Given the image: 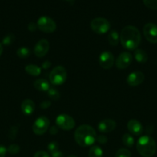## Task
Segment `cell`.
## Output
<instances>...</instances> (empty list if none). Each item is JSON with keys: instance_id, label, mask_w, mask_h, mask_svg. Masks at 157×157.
<instances>
[{"instance_id": "1", "label": "cell", "mask_w": 157, "mask_h": 157, "mask_svg": "<svg viewBox=\"0 0 157 157\" xmlns=\"http://www.w3.org/2000/svg\"><path fill=\"white\" fill-rule=\"evenodd\" d=\"M122 46L127 50H135L141 42V34L136 27L127 25L122 30L119 35Z\"/></svg>"}, {"instance_id": "2", "label": "cell", "mask_w": 157, "mask_h": 157, "mask_svg": "<svg viewBox=\"0 0 157 157\" xmlns=\"http://www.w3.org/2000/svg\"><path fill=\"white\" fill-rule=\"evenodd\" d=\"M75 142L82 147H89L96 140V133L94 128L87 124L79 126L74 134Z\"/></svg>"}, {"instance_id": "3", "label": "cell", "mask_w": 157, "mask_h": 157, "mask_svg": "<svg viewBox=\"0 0 157 157\" xmlns=\"http://www.w3.org/2000/svg\"><path fill=\"white\" fill-rule=\"evenodd\" d=\"M136 149L142 156L152 157L156 152V143L151 136H143L137 141Z\"/></svg>"}, {"instance_id": "4", "label": "cell", "mask_w": 157, "mask_h": 157, "mask_svg": "<svg viewBox=\"0 0 157 157\" xmlns=\"http://www.w3.org/2000/svg\"><path fill=\"white\" fill-rule=\"evenodd\" d=\"M67 78V71L62 66H56L49 74V81L53 85H62Z\"/></svg>"}, {"instance_id": "5", "label": "cell", "mask_w": 157, "mask_h": 157, "mask_svg": "<svg viewBox=\"0 0 157 157\" xmlns=\"http://www.w3.org/2000/svg\"><path fill=\"white\" fill-rule=\"evenodd\" d=\"M90 27L94 32L97 34H105L110 29L109 21L104 18H95L92 20Z\"/></svg>"}, {"instance_id": "6", "label": "cell", "mask_w": 157, "mask_h": 157, "mask_svg": "<svg viewBox=\"0 0 157 157\" xmlns=\"http://www.w3.org/2000/svg\"><path fill=\"white\" fill-rule=\"evenodd\" d=\"M37 27L45 33H52L56 29V24L55 21L47 16H42L37 21Z\"/></svg>"}, {"instance_id": "7", "label": "cell", "mask_w": 157, "mask_h": 157, "mask_svg": "<svg viewBox=\"0 0 157 157\" xmlns=\"http://www.w3.org/2000/svg\"><path fill=\"white\" fill-rule=\"evenodd\" d=\"M55 123L58 128L63 130H70L75 127V122L73 118L68 114H60L57 117Z\"/></svg>"}, {"instance_id": "8", "label": "cell", "mask_w": 157, "mask_h": 157, "mask_svg": "<svg viewBox=\"0 0 157 157\" xmlns=\"http://www.w3.org/2000/svg\"><path fill=\"white\" fill-rule=\"evenodd\" d=\"M49 127V120L46 117L41 116L37 118L32 125V130L36 135H42Z\"/></svg>"}, {"instance_id": "9", "label": "cell", "mask_w": 157, "mask_h": 157, "mask_svg": "<svg viewBox=\"0 0 157 157\" xmlns=\"http://www.w3.org/2000/svg\"><path fill=\"white\" fill-rule=\"evenodd\" d=\"M143 34L146 39L150 43H157V25L154 23H147L143 27Z\"/></svg>"}, {"instance_id": "10", "label": "cell", "mask_w": 157, "mask_h": 157, "mask_svg": "<svg viewBox=\"0 0 157 157\" xmlns=\"http://www.w3.org/2000/svg\"><path fill=\"white\" fill-rule=\"evenodd\" d=\"M99 65L104 69H110L115 63V58L110 52H103L99 58Z\"/></svg>"}, {"instance_id": "11", "label": "cell", "mask_w": 157, "mask_h": 157, "mask_svg": "<svg viewBox=\"0 0 157 157\" xmlns=\"http://www.w3.org/2000/svg\"><path fill=\"white\" fill-rule=\"evenodd\" d=\"M133 57L129 52H123L120 54L115 61V65L119 69H126L132 63Z\"/></svg>"}, {"instance_id": "12", "label": "cell", "mask_w": 157, "mask_h": 157, "mask_svg": "<svg viewBox=\"0 0 157 157\" xmlns=\"http://www.w3.org/2000/svg\"><path fill=\"white\" fill-rule=\"evenodd\" d=\"M49 49V43L48 40L41 39L35 44L34 47V53L38 58H42L47 54Z\"/></svg>"}, {"instance_id": "13", "label": "cell", "mask_w": 157, "mask_h": 157, "mask_svg": "<svg viewBox=\"0 0 157 157\" xmlns=\"http://www.w3.org/2000/svg\"><path fill=\"white\" fill-rule=\"evenodd\" d=\"M145 75L141 71H134L129 74L126 79V82L131 87H136L143 82Z\"/></svg>"}, {"instance_id": "14", "label": "cell", "mask_w": 157, "mask_h": 157, "mask_svg": "<svg viewBox=\"0 0 157 157\" xmlns=\"http://www.w3.org/2000/svg\"><path fill=\"white\" fill-rule=\"evenodd\" d=\"M116 127V123L111 119L103 120L100 121L98 124V130L99 131L103 133H107L109 132H112Z\"/></svg>"}, {"instance_id": "15", "label": "cell", "mask_w": 157, "mask_h": 157, "mask_svg": "<svg viewBox=\"0 0 157 157\" xmlns=\"http://www.w3.org/2000/svg\"><path fill=\"white\" fill-rule=\"evenodd\" d=\"M127 129L129 131V133L135 136H139L142 134L143 131V125L140 124L139 121L136 120H130L127 124Z\"/></svg>"}, {"instance_id": "16", "label": "cell", "mask_w": 157, "mask_h": 157, "mask_svg": "<svg viewBox=\"0 0 157 157\" xmlns=\"http://www.w3.org/2000/svg\"><path fill=\"white\" fill-rule=\"evenodd\" d=\"M35 108V104L32 100L30 99H26L23 101L22 103L21 109L22 113L25 115H31L34 112Z\"/></svg>"}, {"instance_id": "17", "label": "cell", "mask_w": 157, "mask_h": 157, "mask_svg": "<svg viewBox=\"0 0 157 157\" xmlns=\"http://www.w3.org/2000/svg\"><path fill=\"white\" fill-rule=\"evenodd\" d=\"M34 87L36 90L43 92L48 91L50 88L49 83L48 82V81H46V79H43V78H39V79H37L36 81H35Z\"/></svg>"}, {"instance_id": "18", "label": "cell", "mask_w": 157, "mask_h": 157, "mask_svg": "<svg viewBox=\"0 0 157 157\" xmlns=\"http://www.w3.org/2000/svg\"><path fill=\"white\" fill-rule=\"evenodd\" d=\"M134 58L139 63H146L148 60L147 53L144 50L136 48L134 52Z\"/></svg>"}, {"instance_id": "19", "label": "cell", "mask_w": 157, "mask_h": 157, "mask_svg": "<svg viewBox=\"0 0 157 157\" xmlns=\"http://www.w3.org/2000/svg\"><path fill=\"white\" fill-rule=\"evenodd\" d=\"M108 40H109V43L110 45L112 46H116L119 42V35L118 32L115 30H112L109 34V37H108Z\"/></svg>"}, {"instance_id": "20", "label": "cell", "mask_w": 157, "mask_h": 157, "mask_svg": "<svg viewBox=\"0 0 157 157\" xmlns=\"http://www.w3.org/2000/svg\"><path fill=\"white\" fill-rule=\"evenodd\" d=\"M26 71L32 76H38L41 74V68L35 64H28L25 68Z\"/></svg>"}, {"instance_id": "21", "label": "cell", "mask_w": 157, "mask_h": 157, "mask_svg": "<svg viewBox=\"0 0 157 157\" xmlns=\"http://www.w3.org/2000/svg\"><path fill=\"white\" fill-rule=\"evenodd\" d=\"M103 152L99 146H93L89 151V157H103Z\"/></svg>"}, {"instance_id": "22", "label": "cell", "mask_w": 157, "mask_h": 157, "mask_svg": "<svg viewBox=\"0 0 157 157\" xmlns=\"http://www.w3.org/2000/svg\"><path fill=\"white\" fill-rule=\"evenodd\" d=\"M122 141L123 144L127 147H132L134 144V138L129 133H125L122 137Z\"/></svg>"}, {"instance_id": "23", "label": "cell", "mask_w": 157, "mask_h": 157, "mask_svg": "<svg viewBox=\"0 0 157 157\" xmlns=\"http://www.w3.org/2000/svg\"><path fill=\"white\" fill-rule=\"evenodd\" d=\"M30 50L26 47H20L16 52L17 56L19 57L20 58H28L30 55Z\"/></svg>"}, {"instance_id": "24", "label": "cell", "mask_w": 157, "mask_h": 157, "mask_svg": "<svg viewBox=\"0 0 157 157\" xmlns=\"http://www.w3.org/2000/svg\"><path fill=\"white\" fill-rule=\"evenodd\" d=\"M48 95L51 99L54 101H57L60 98V93L55 88H49V90H48Z\"/></svg>"}, {"instance_id": "25", "label": "cell", "mask_w": 157, "mask_h": 157, "mask_svg": "<svg viewBox=\"0 0 157 157\" xmlns=\"http://www.w3.org/2000/svg\"><path fill=\"white\" fill-rule=\"evenodd\" d=\"M131 156H132V154L129 150L123 148L116 152L115 157H131Z\"/></svg>"}, {"instance_id": "26", "label": "cell", "mask_w": 157, "mask_h": 157, "mask_svg": "<svg viewBox=\"0 0 157 157\" xmlns=\"http://www.w3.org/2000/svg\"><path fill=\"white\" fill-rule=\"evenodd\" d=\"M145 6L152 10H157V0H143Z\"/></svg>"}, {"instance_id": "27", "label": "cell", "mask_w": 157, "mask_h": 157, "mask_svg": "<svg viewBox=\"0 0 157 157\" xmlns=\"http://www.w3.org/2000/svg\"><path fill=\"white\" fill-rule=\"evenodd\" d=\"M47 148L49 153H50L51 154H52V153L58 151V144H57L56 142H55V141H53V142H51L48 144Z\"/></svg>"}, {"instance_id": "28", "label": "cell", "mask_w": 157, "mask_h": 157, "mask_svg": "<svg viewBox=\"0 0 157 157\" xmlns=\"http://www.w3.org/2000/svg\"><path fill=\"white\" fill-rule=\"evenodd\" d=\"M7 151L9 152L10 154H17V153H19L20 151V147L19 146L17 145V144H12L9 147Z\"/></svg>"}, {"instance_id": "29", "label": "cell", "mask_w": 157, "mask_h": 157, "mask_svg": "<svg viewBox=\"0 0 157 157\" xmlns=\"http://www.w3.org/2000/svg\"><path fill=\"white\" fill-rule=\"evenodd\" d=\"M14 39H15V38H14V36L12 35H7V36L3 39V44H6V45L12 44V43L13 42Z\"/></svg>"}, {"instance_id": "30", "label": "cell", "mask_w": 157, "mask_h": 157, "mask_svg": "<svg viewBox=\"0 0 157 157\" xmlns=\"http://www.w3.org/2000/svg\"><path fill=\"white\" fill-rule=\"evenodd\" d=\"M96 140L97 142L99 143V144H105L106 142H107L108 139L105 135H99V136H97L96 137Z\"/></svg>"}, {"instance_id": "31", "label": "cell", "mask_w": 157, "mask_h": 157, "mask_svg": "<svg viewBox=\"0 0 157 157\" xmlns=\"http://www.w3.org/2000/svg\"><path fill=\"white\" fill-rule=\"evenodd\" d=\"M34 157H50L49 153L45 151H38L35 153Z\"/></svg>"}, {"instance_id": "32", "label": "cell", "mask_w": 157, "mask_h": 157, "mask_svg": "<svg viewBox=\"0 0 157 157\" xmlns=\"http://www.w3.org/2000/svg\"><path fill=\"white\" fill-rule=\"evenodd\" d=\"M17 131H18V129H17V127H12L10 130V133H9V136H10L12 139H14V138L15 137V136H16Z\"/></svg>"}, {"instance_id": "33", "label": "cell", "mask_w": 157, "mask_h": 157, "mask_svg": "<svg viewBox=\"0 0 157 157\" xmlns=\"http://www.w3.org/2000/svg\"><path fill=\"white\" fill-rule=\"evenodd\" d=\"M7 153V149L2 145H0V157H5Z\"/></svg>"}, {"instance_id": "34", "label": "cell", "mask_w": 157, "mask_h": 157, "mask_svg": "<svg viewBox=\"0 0 157 157\" xmlns=\"http://www.w3.org/2000/svg\"><path fill=\"white\" fill-rule=\"evenodd\" d=\"M51 106V102L50 101H43L42 103H41V104H40V107H42V108L43 109H46L48 108V107H49Z\"/></svg>"}, {"instance_id": "35", "label": "cell", "mask_w": 157, "mask_h": 157, "mask_svg": "<svg viewBox=\"0 0 157 157\" xmlns=\"http://www.w3.org/2000/svg\"><path fill=\"white\" fill-rule=\"evenodd\" d=\"M37 28H38L37 27V24H35L34 22H30L29 24V25H28V29H29V30L30 32H34Z\"/></svg>"}, {"instance_id": "36", "label": "cell", "mask_w": 157, "mask_h": 157, "mask_svg": "<svg viewBox=\"0 0 157 157\" xmlns=\"http://www.w3.org/2000/svg\"><path fill=\"white\" fill-rule=\"evenodd\" d=\"M58 127H52L49 130V133L52 135H55L57 133H58Z\"/></svg>"}, {"instance_id": "37", "label": "cell", "mask_w": 157, "mask_h": 157, "mask_svg": "<svg viewBox=\"0 0 157 157\" xmlns=\"http://www.w3.org/2000/svg\"><path fill=\"white\" fill-rule=\"evenodd\" d=\"M52 157H64V155H63V153L62 152L57 151L55 153H52Z\"/></svg>"}, {"instance_id": "38", "label": "cell", "mask_w": 157, "mask_h": 157, "mask_svg": "<svg viewBox=\"0 0 157 157\" xmlns=\"http://www.w3.org/2000/svg\"><path fill=\"white\" fill-rule=\"evenodd\" d=\"M50 66H51V62H50V61H45V62L42 64V68L47 69V68H49V67H50Z\"/></svg>"}, {"instance_id": "39", "label": "cell", "mask_w": 157, "mask_h": 157, "mask_svg": "<svg viewBox=\"0 0 157 157\" xmlns=\"http://www.w3.org/2000/svg\"><path fill=\"white\" fill-rule=\"evenodd\" d=\"M2 52H3V48H2V44L0 43V56H1L2 54Z\"/></svg>"}, {"instance_id": "40", "label": "cell", "mask_w": 157, "mask_h": 157, "mask_svg": "<svg viewBox=\"0 0 157 157\" xmlns=\"http://www.w3.org/2000/svg\"><path fill=\"white\" fill-rule=\"evenodd\" d=\"M66 1L69 2V3H71V4H72V3H73L74 2H75V0H66Z\"/></svg>"}, {"instance_id": "41", "label": "cell", "mask_w": 157, "mask_h": 157, "mask_svg": "<svg viewBox=\"0 0 157 157\" xmlns=\"http://www.w3.org/2000/svg\"><path fill=\"white\" fill-rule=\"evenodd\" d=\"M67 157H77V156H75V155H69V156H67Z\"/></svg>"}]
</instances>
